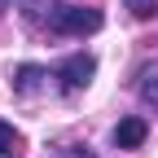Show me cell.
Instances as JSON below:
<instances>
[{
  "label": "cell",
  "mask_w": 158,
  "mask_h": 158,
  "mask_svg": "<svg viewBox=\"0 0 158 158\" xmlns=\"http://www.w3.org/2000/svg\"><path fill=\"white\" fill-rule=\"evenodd\" d=\"M92 75H97V62H92V53H70L62 66H57V79H62V88L66 92H79V88H88L92 84Z\"/></svg>",
  "instance_id": "cell-2"
},
{
  "label": "cell",
  "mask_w": 158,
  "mask_h": 158,
  "mask_svg": "<svg viewBox=\"0 0 158 158\" xmlns=\"http://www.w3.org/2000/svg\"><path fill=\"white\" fill-rule=\"evenodd\" d=\"M27 141H22V132H18L13 123H5L0 118V158H22Z\"/></svg>",
  "instance_id": "cell-5"
},
{
  "label": "cell",
  "mask_w": 158,
  "mask_h": 158,
  "mask_svg": "<svg viewBox=\"0 0 158 158\" xmlns=\"http://www.w3.org/2000/svg\"><path fill=\"white\" fill-rule=\"evenodd\" d=\"M141 101H145V106H154V110H158V66H154V70H145V75H141Z\"/></svg>",
  "instance_id": "cell-7"
},
{
  "label": "cell",
  "mask_w": 158,
  "mask_h": 158,
  "mask_svg": "<svg viewBox=\"0 0 158 158\" xmlns=\"http://www.w3.org/2000/svg\"><path fill=\"white\" fill-rule=\"evenodd\" d=\"M44 79H48L44 66H18V70H13V92L31 97V92H40V84H44Z\"/></svg>",
  "instance_id": "cell-4"
},
{
  "label": "cell",
  "mask_w": 158,
  "mask_h": 158,
  "mask_svg": "<svg viewBox=\"0 0 158 158\" xmlns=\"http://www.w3.org/2000/svg\"><path fill=\"white\" fill-rule=\"evenodd\" d=\"M22 9H27V18H31V22H53L62 5H57V0H27Z\"/></svg>",
  "instance_id": "cell-6"
},
{
  "label": "cell",
  "mask_w": 158,
  "mask_h": 158,
  "mask_svg": "<svg viewBox=\"0 0 158 158\" xmlns=\"http://www.w3.org/2000/svg\"><path fill=\"white\" fill-rule=\"evenodd\" d=\"M9 5H13V0H0V13H5V9H9Z\"/></svg>",
  "instance_id": "cell-9"
},
{
  "label": "cell",
  "mask_w": 158,
  "mask_h": 158,
  "mask_svg": "<svg viewBox=\"0 0 158 158\" xmlns=\"http://www.w3.org/2000/svg\"><path fill=\"white\" fill-rule=\"evenodd\" d=\"M127 9H132V18H154L158 0H127Z\"/></svg>",
  "instance_id": "cell-8"
},
{
  "label": "cell",
  "mask_w": 158,
  "mask_h": 158,
  "mask_svg": "<svg viewBox=\"0 0 158 158\" xmlns=\"http://www.w3.org/2000/svg\"><path fill=\"white\" fill-rule=\"evenodd\" d=\"M145 132H149L145 118H123V123L114 127V145H118V149H136V145L145 141Z\"/></svg>",
  "instance_id": "cell-3"
},
{
  "label": "cell",
  "mask_w": 158,
  "mask_h": 158,
  "mask_svg": "<svg viewBox=\"0 0 158 158\" xmlns=\"http://www.w3.org/2000/svg\"><path fill=\"white\" fill-rule=\"evenodd\" d=\"M101 22H106L101 9H92V5H62L48 27H53L57 35H97Z\"/></svg>",
  "instance_id": "cell-1"
}]
</instances>
